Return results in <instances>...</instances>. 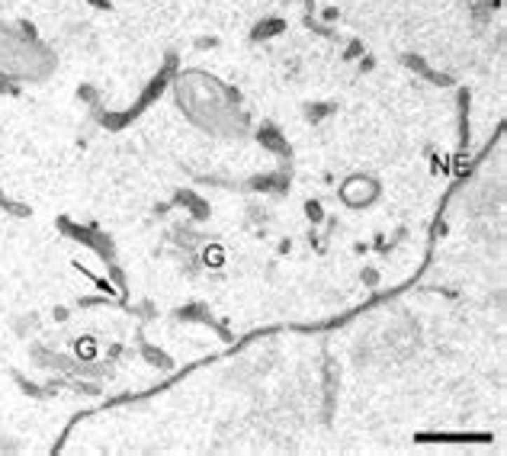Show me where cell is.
Instances as JSON below:
<instances>
[{
  "mask_svg": "<svg viewBox=\"0 0 507 456\" xmlns=\"http://www.w3.org/2000/svg\"><path fill=\"white\" fill-rule=\"evenodd\" d=\"M177 103L189 119L212 132H231L238 126L235 100L212 74L187 71L177 77Z\"/></svg>",
  "mask_w": 507,
  "mask_h": 456,
  "instance_id": "6da1fadb",
  "label": "cell"
},
{
  "mask_svg": "<svg viewBox=\"0 0 507 456\" xmlns=\"http://www.w3.org/2000/svg\"><path fill=\"white\" fill-rule=\"evenodd\" d=\"M55 68L48 48L29 29L0 23V81H42Z\"/></svg>",
  "mask_w": 507,
  "mask_h": 456,
  "instance_id": "7a4b0ae2",
  "label": "cell"
}]
</instances>
